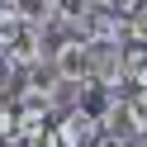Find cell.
Masks as SVG:
<instances>
[{
	"mask_svg": "<svg viewBox=\"0 0 147 147\" xmlns=\"http://www.w3.org/2000/svg\"><path fill=\"white\" fill-rule=\"evenodd\" d=\"M43 38H48V29H38V24H19L0 48L14 57V67H19V71H29L33 62H43Z\"/></svg>",
	"mask_w": 147,
	"mask_h": 147,
	"instance_id": "277c9868",
	"label": "cell"
},
{
	"mask_svg": "<svg viewBox=\"0 0 147 147\" xmlns=\"http://www.w3.org/2000/svg\"><path fill=\"white\" fill-rule=\"evenodd\" d=\"M90 147H128V133H100Z\"/></svg>",
	"mask_w": 147,
	"mask_h": 147,
	"instance_id": "4fadbf2b",
	"label": "cell"
},
{
	"mask_svg": "<svg viewBox=\"0 0 147 147\" xmlns=\"http://www.w3.org/2000/svg\"><path fill=\"white\" fill-rule=\"evenodd\" d=\"M48 57H52L57 81H90V57H86V38L81 33H67Z\"/></svg>",
	"mask_w": 147,
	"mask_h": 147,
	"instance_id": "7a4b0ae2",
	"label": "cell"
},
{
	"mask_svg": "<svg viewBox=\"0 0 147 147\" xmlns=\"http://www.w3.org/2000/svg\"><path fill=\"white\" fill-rule=\"evenodd\" d=\"M123 119H128V128L138 138H147V86L133 90V95H123Z\"/></svg>",
	"mask_w": 147,
	"mask_h": 147,
	"instance_id": "ba28073f",
	"label": "cell"
},
{
	"mask_svg": "<svg viewBox=\"0 0 147 147\" xmlns=\"http://www.w3.org/2000/svg\"><path fill=\"white\" fill-rule=\"evenodd\" d=\"M86 57H90V81L100 86H123V48L105 38H86Z\"/></svg>",
	"mask_w": 147,
	"mask_h": 147,
	"instance_id": "6da1fadb",
	"label": "cell"
},
{
	"mask_svg": "<svg viewBox=\"0 0 147 147\" xmlns=\"http://www.w3.org/2000/svg\"><path fill=\"white\" fill-rule=\"evenodd\" d=\"M48 123H52V109L48 105H14V147H19L24 138L43 133Z\"/></svg>",
	"mask_w": 147,
	"mask_h": 147,
	"instance_id": "5b68a950",
	"label": "cell"
},
{
	"mask_svg": "<svg viewBox=\"0 0 147 147\" xmlns=\"http://www.w3.org/2000/svg\"><path fill=\"white\" fill-rule=\"evenodd\" d=\"M123 86H147V43H128L123 48Z\"/></svg>",
	"mask_w": 147,
	"mask_h": 147,
	"instance_id": "52a82bcc",
	"label": "cell"
},
{
	"mask_svg": "<svg viewBox=\"0 0 147 147\" xmlns=\"http://www.w3.org/2000/svg\"><path fill=\"white\" fill-rule=\"evenodd\" d=\"M14 14L24 24H38V29H52L57 24V0H10Z\"/></svg>",
	"mask_w": 147,
	"mask_h": 147,
	"instance_id": "8992f818",
	"label": "cell"
},
{
	"mask_svg": "<svg viewBox=\"0 0 147 147\" xmlns=\"http://www.w3.org/2000/svg\"><path fill=\"white\" fill-rule=\"evenodd\" d=\"M52 133H57L62 147H90L100 138V123L86 109H62V114H52Z\"/></svg>",
	"mask_w": 147,
	"mask_h": 147,
	"instance_id": "3957f363",
	"label": "cell"
},
{
	"mask_svg": "<svg viewBox=\"0 0 147 147\" xmlns=\"http://www.w3.org/2000/svg\"><path fill=\"white\" fill-rule=\"evenodd\" d=\"M19 147H62V142H57V133H52V123H48V128H43V133H33V138H24Z\"/></svg>",
	"mask_w": 147,
	"mask_h": 147,
	"instance_id": "7c38bea8",
	"label": "cell"
},
{
	"mask_svg": "<svg viewBox=\"0 0 147 147\" xmlns=\"http://www.w3.org/2000/svg\"><path fill=\"white\" fill-rule=\"evenodd\" d=\"M123 24H128V43H147V0L133 14H123Z\"/></svg>",
	"mask_w": 147,
	"mask_h": 147,
	"instance_id": "8fae6325",
	"label": "cell"
},
{
	"mask_svg": "<svg viewBox=\"0 0 147 147\" xmlns=\"http://www.w3.org/2000/svg\"><path fill=\"white\" fill-rule=\"evenodd\" d=\"M0 147H14V100L0 95Z\"/></svg>",
	"mask_w": 147,
	"mask_h": 147,
	"instance_id": "30bf717a",
	"label": "cell"
},
{
	"mask_svg": "<svg viewBox=\"0 0 147 147\" xmlns=\"http://www.w3.org/2000/svg\"><path fill=\"white\" fill-rule=\"evenodd\" d=\"M19 76H24V71L14 67V57H10L5 48H0V95H14V86H19Z\"/></svg>",
	"mask_w": 147,
	"mask_h": 147,
	"instance_id": "9c48e42d",
	"label": "cell"
}]
</instances>
